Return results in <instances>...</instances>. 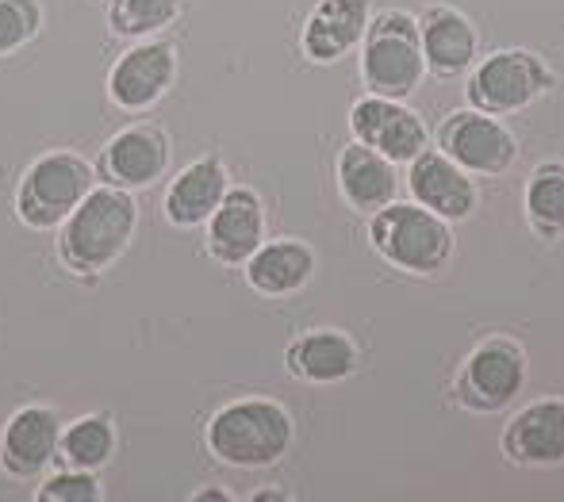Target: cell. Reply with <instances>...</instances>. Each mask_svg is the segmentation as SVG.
<instances>
[{
	"mask_svg": "<svg viewBox=\"0 0 564 502\" xmlns=\"http://www.w3.org/2000/svg\"><path fill=\"white\" fill-rule=\"evenodd\" d=\"M550 89V69L530 51H499L476 66L468 81V100L476 111L488 116H511V111L530 108Z\"/></svg>",
	"mask_w": 564,
	"mask_h": 502,
	"instance_id": "8992f818",
	"label": "cell"
},
{
	"mask_svg": "<svg viewBox=\"0 0 564 502\" xmlns=\"http://www.w3.org/2000/svg\"><path fill=\"white\" fill-rule=\"evenodd\" d=\"M230 188V177H227V165L219 162L216 154L208 157H196L193 165L177 173L165 188V200H162V211L173 227L181 230H193V227H204V222L216 215V207L224 204Z\"/></svg>",
	"mask_w": 564,
	"mask_h": 502,
	"instance_id": "9a60e30c",
	"label": "cell"
},
{
	"mask_svg": "<svg viewBox=\"0 0 564 502\" xmlns=\"http://www.w3.org/2000/svg\"><path fill=\"white\" fill-rule=\"evenodd\" d=\"M212 499L224 502V499H230V495H227V491H196V495H193V502H212Z\"/></svg>",
	"mask_w": 564,
	"mask_h": 502,
	"instance_id": "4316f807",
	"label": "cell"
},
{
	"mask_svg": "<svg viewBox=\"0 0 564 502\" xmlns=\"http://www.w3.org/2000/svg\"><path fill=\"white\" fill-rule=\"evenodd\" d=\"M527 215L538 234L557 238L564 234V165L550 162L538 165L527 185Z\"/></svg>",
	"mask_w": 564,
	"mask_h": 502,
	"instance_id": "cb8c5ba5",
	"label": "cell"
},
{
	"mask_svg": "<svg viewBox=\"0 0 564 502\" xmlns=\"http://www.w3.org/2000/svg\"><path fill=\"white\" fill-rule=\"evenodd\" d=\"M62 418L51 406H23L0 434V468L12 480H35L51 460H58Z\"/></svg>",
	"mask_w": 564,
	"mask_h": 502,
	"instance_id": "8fae6325",
	"label": "cell"
},
{
	"mask_svg": "<svg viewBox=\"0 0 564 502\" xmlns=\"http://www.w3.org/2000/svg\"><path fill=\"white\" fill-rule=\"evenodd\" d=\"M442 154L453 157L465 173L476 177H496L514 162V139L496 116L488 111H453L438 131Z\"/></svg>",
	"mask_w": 564,
	"mask_h": 502,
	"instance_id": "ba28073f",
	"label": "cell"
},
{
	"mask_svg": "<svg viewBox=\"0 0 564 502\" xmlns=\"http://www.w3.org/2000/svg\"><path fill=\"white\" fill-rule=\"evenodd\" d=\"M265 242V207L253 188H227L224 204L208 219V253L227 269H242Z\"/></svg>",
	"mask_w": 564,
	"mask_h": 502,
	"instance_id": "4fadbf2b",
	"label": "cell"
},
{
	"mask_svg": "<svg viewBox=\"0 0 564 502\" xmlns=\"http://www.w3.org/2000/svg\"><path fill=\"white\" fill-rule=\"evenodd\" d=\"M354 364L357 349L341 330H307L289 346V372L304 384H338Z\"/></svg>",
	"mask_w": 564,
	"mask_h": 502,
	"instance_id": "44dd1931",
	"label": "cell"
},
{
	"mask_svg": "<svg viewBox=\"0 0 564 502\" xmlns=\"http://www.w3.org/2000/svg\"><path fill=\"white\" fill-rule=\"evenodd\" d=\"M527 384V357L514 341L488 338L468 353L465 369H460L457 392L460 403L473 411H499L514 400Z\"/></svg>",
	"mask_w": 564,
	"mask_h": 502,
	"instance_id": "52a82bcc",
	"label": "cell"
},
{
	"mask_svg": "<svg viewBox=\"0 0 564 502\" xmlns=\"http://www.w3.org/2000/svg\"><path fill=\"white\" fill-rule=\"evenodd\" d=\"M43 31V4L39 0H0V58L23 51Z\"/></svg>",
	"mask_w": 564,
	"mask_h": 502,
	"instance_id": "d4e9b609",
	"label": "cell"
},
{
	"mask_svg": "<svg viewBox=\"0 0 564 502\" xmlns=\"http://www.w3.org/2000/svg\"><path fill=\"white\" fill-rule=\"evenodd\" d=\"M185 4L188 0H112L108 23L119 39H154L181 20Z\"/></svg>",
	"mask_w": 564,
	"mask_h": 502,
	"instance_id": "603a6c76",
	"label": "cell"
},
{
	"mask_svg": "<svg viewBox=\"0 0 564 502\" xmlns=\"http://www.w3.org/2000/svg\"><path fill=\"white\" fill-rule=\"evenodd\" d=\"M426 74L419 20L408 12H380L361 39V77L372 97L403 100Z\"/></svg>",
	"mask_w": 564,
	"mask_h": 502,
	"instance_id": "5b68a950",
	"label": "cell"
},
{
	"mask_svg": "<svg viewBox=\"0 0 564 502\" xmlns=\"http://www.w3.org/2000/svg\"><path fill=\"white\" fill-rule=\"evenodd\" d=\"M165 170H170V139L154 123L127 127L100 154V177L127 193L162 181Z\"/></svg>",
	"mask_w": 564,
	"mask_h": 502,
	"instance_id": "7c38bea8",
	"label": "cell"
},
{
	"mask_svg": "<svg viewBox=\"0 0 564 502\" xmlns=\"http://www.w3.org/2000/svg\"><path fill=\"white\" fill-rule=\"evenodd\" d=\"M338 188L354 211L377 215L380 207H388L395 200V193H400V173H395V162H388L372 146L349 142L338 154Z\"/></svg>",
	"mask_w": 564,
	"mask_h": 502,
	"instance_id": "e0dca14e",
	"label": "cell"
},
{
	"mask_svg": "<svg viewBox=\"0 0 564 502\" xmlns=\"http://www.w3.org/2000/svg\"><path fill=\"white\" fill-rule=\"evenodd\" d=\"M39 502H100L105 491L97 483V472H82V468H62L58 476L35 491Z\"/></svg>",
	"mask_w": 564,
	"mask_h": 502,
	"instance_id": "484cf974",
	"label": "cell"
},
{
	"mask_svg": "<svg viewBox=\"0 0 564 502\" xmlns=\"http://www.w3.org/2000/svg\"><path fill=\"white\" fill-rule=\"evenodd\" d=\"M419 43H423V62L431 74L438 77H457L473 66L476 58V31L453 8H431L419 20Z\"/></svg>",
	"mask_w": 564,
	"mask_h": 502,
	"instance_id": "ffe728a7",
	"label": "cell"
},
{
	"mask_svg": "<svg viewBox=\"0 0 564 502\" xmlns=\"http://www.w3.org/2000/svg\"><path fill=\"white\" fill-rule=\"evenodd\" d=\"M253 499H258V502H273V499H284V495H281V491H261V495H253Z\"/></svg>",
	"mask_w": 564,
	"mask_h": 502,
	"instance_id": "83f0119b",
	"label": "cell"
},
{
	"mask_svg": "<svg viewBox=\"0 0 564 502\" xmlns=\"http://www.w3.org/2000/svg\"><path fill=\"white\" fill-rule=\"evenodd\" d=\"M349 131L357 142L372 146L377 154H384L388 162H411L426 150V127L423 119L411 108H403V100H388V97H365L354 103L349 111Z\"/></svg>",
	"mask_w": 564,
	"mask_h": 502,
	"instance_id": "30bf717a",
	"label": "cell"
},
{
	"mask_svg": "<svg viewBox=\"0 0 564 502\" xmlns=\"http://www.w3.org/2000/svg\"><path fill=\"white\" fill-rule=\"evenodd\" d=\"M139 227V204L127 188L97 185L58 227V258L69 273L100 276L127 253Z\"/></svg>",
	"mask_w": 564,
	"mask_h": 502,
	"instance_id": "6da1fadb",
	"label": "cell"
},
{
	"mask_svg": "<svg viewBox=\"0 0 564 502\" xmlns=\"http://www.w3.org/2000/svg\"><path fill=\"white\" fill-rule=\"evenodd\" d=\"M408 170V188L415 196V204H423L426 211L442 215V219H468L476 211V188L468 181V173L460 170L453 157L442 150H423L419 157H411Z\"/></svg>",
	"mask_w": 564,
	"mask_h": 502,
	"instance_id": "5bb4252c",
	"label": "cell"
},
{
	"mask_svg": "<svg viewBox=\"0 0 564 502\" xmlns=\"http://www.w3.org/2000/svg\"><path fill=\"white\" fill-rule=\"evenodd\" d=\"M369 0H319L307 15L304 28V54L312 62H338L354 51L369 31Z\"/></svg>",
	"mask_w": 564,
	"mask_h": 502,
	"instance_id": "ac0fdd59",
	"label": "cell"
},
{
	"mask_svg": "<svg viewBox=\"0 0 564 502\" xmlns=\"http://www.w3.org/2000/svg\"><path fill=\"white\" fill-rule=\"evenodd\" d=\"M204 441L227 468H269L289 452L292 418L273 400H235L208 418Z\"/></svg>",
	"mask_w": 564,
	"mask_h": 502,
	"instance_id": "7a4b0ae2",
	"label": "cell"
},
{
	"mask_svg": "<svg viewBox=\"0 0 564 502\" xmlns=\"http://www.w3.org/2000/svg\"><path fill=\"white\" fill-rule=\"evenodd\" d=\"M119 449L116 422L108 414H85V418L62 426L58 460L66 468H82V472H100Z\"/></svg>",
	"mask_w": 564,
	"mask_h": 502,
	"instance_id": "7402d4cb",
	"label": "cell"
},
{
	"mask_svg": "<svg viewBox=\"0 0 564 502\" xmlns=\"http://www.w3.org/2000/svg\"><path fill=\"white\" fill-rule=\"evenodd\" d=\"M503 452L514 465H561L564 460V400H542L519 411L503 429Z\"/></svg>",
	"mask_w": 564,
	"mask_h": 502,
	"instance_id": "2e32d148",
	"label": "cell"
},
{
	"mask_svg": "<svg viewBox=\"0 0 564 502\" xmlns=\"http://www.w3.org/2000/svg\"><path fill=\"white\" fill-rule=\"evenodd\" d=\"M93 188H97V173L82 154L46 150L23 170L15 188V215L31 230H58Z\"/></svg>",
	"mask_w": 564,
	"mask_h": 502,
	"instance_id": "277c9868",
	"label": "cell"
},
{
	"mask_svg": "<svg viewBox=\"0 0 564 502\" xmlns=\"http://www.w3.org/2000/svg\"><path fill=\"white\" fill-rule=\"evenodd\" d=\"M177 81V51L162 39H142L108 74V97L123 111L154 108Z\"/></svg>",
	"mask_w": 564,
	"mask_h": 502,
	"instance_id": "9c48e42d",
	"label": "cell"
},
{
	"mask_svg": "<svg viewBox=\"0 0 564 502\" xmlns=\"http://www.w3.org/2000/svg\"><path fill=\"white\" fill-rule=\"evenodd\" d=\"M246 284L269 299L296 296L315 273V253L300 238H276V242H261L253 258L246 261Z\"/></svg>",
	"mask_w": 564,
	"mask_h": 502,
	"instance_id": "d6986e66",
	"label": "cell"
},
{
	"mask_svg": "<svg viewBox=\"0 0 564 502\" xmlns=\"http://www.w3.org/2000/svg\"><path fill=\"white\" fill-rule=\"evenodd\" d=\"M369 242L388 265L403 273L431 276L446 269L453 258V230L442 215L426 211L423 204L392 200L369 219Z\"/></svg>",
	"mask_w": 564,
	"mask_h": 502,
	"instance_id": "3957f363",
	"label": "cell"
}]
</instances>
